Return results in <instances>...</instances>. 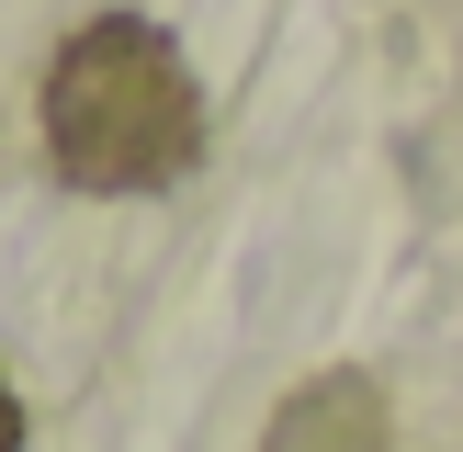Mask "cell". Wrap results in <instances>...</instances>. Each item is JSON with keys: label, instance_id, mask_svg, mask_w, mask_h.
I'll return each mask as SVG.
<instances>
[{"label": "cell", "instance_id": "cell-1", "mask_svg": "<svg viewBox=\"0 0 463 452\" xmlns=\"http://www.w3.org/2000/svg\"><path fill=\"white\" fill-rule=\"evenodd\" d=\"M45 158L68 193H158L203 158V90L147 12H102L45 68Z\"/></svg>", "mask_w": 463, "mask_h": 452}, {"label": "cell", "instance_id": "cell-2", "mask_svg": "<svg viewBox=\"0 0 463 452\" xmlns=\"http://www.w3.org/2000/svg\"><path fill=\"white\" fill-rule=\"evenodd\" d=\"M271 452H384V396L362 373L306 384V396H283V419H271Z\"/></svg>", "mask_w": 463, "mask_h": 452}, {"label": "cell", "instance_id": "cell-3", "mask_svg": "<svg viewBox=\"0 0 463 452\" xmlns=\"http://www.w3.org/2000/svg\"><path fill=\"white\" fill-rule=\"evenodd\" d=\"M0 452H23V407H12V384H0Z\"/></svg>", "mask_w": 463, "mask_h": 452}]
</instances>
